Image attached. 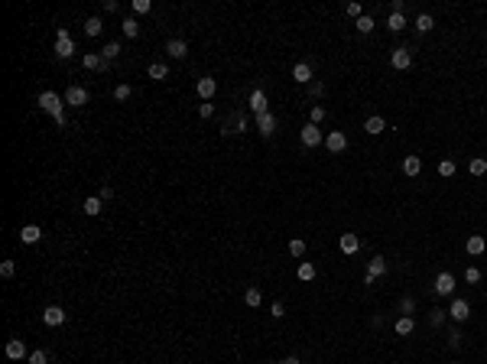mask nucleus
Instances as JSON below:
<instances>
[{
    "mask_svg": "<svg viewBox=\"0 0 487 364\" xmlns=\"http://www.w3.org/2000/svg\"><path fill=\"white\" fill-rule=\"evenodd\" d=\"M39 107H43V111H49L52 117H56V124L62 127V124H65V111H62V98L56 91H43L39 94Z\"/></svg>",
    "mask_w": 487,
    "mask_h": 364,
    "instance_id": "obj_1",
    "label": "nucleus"
},
{
    "mask_svg": "<svg viewBox=\"0 0 487 364\" xmlns=\"http://www.w3.org/2000/svg\"><path fill=\"white\" fill-rule=\"evenodd\" d=\"M72 52H75L72 33H68L65 26H59V30H56V56H59V59H72Z\"/></svg>",
    "mask_w": 487,
    "mask_h": 364,
    "instance_id": "obj_2",
    "label": "nucleus"
},
{
    "mask_svg": "<svg viewBox=\"0 0 487 364\" xmlns=\"http://www.w3.org/2000/svg\"><path fill=\"white\" fill-rule=\"evenodd\" d=\"M81 65L91 68V72H107V65H111V62H107L104 56H98V52H85V56H81Z\"/></svg>",
    "mask_w": 487,
    "mask_h": 364,
    "instance_id": "obj_3",
    "label": "nucleus"
},
{
    "mask_svg": "<svg viewBox=\"0 0 487 364\" xmlns=\"http://www.w3.org/2000/svg\"><path fill=\"white\" fill-rule=\"evenodd\" d=\"M65 104H72V107H81V104H88V91L81 85H72L65 91Z\"/></svg>",
    "mask_w": 487,
    "mask_h": 364,
    "instance_id": "obj_4",
    "label": "nucleus"
},
{
    "mask_svg": "<svg viewBox=\"0 0 487 364\" xmlns=\"http://www.w3.org/2000/svg\"><path fill=\"white\" fill-rule=\"evenodd\" d=\"M435 293L438 296H451V293H455V277H451V273H438L435 277Z\"/></svg>",
    "mask_w": 487,
    "mask_h": 364,
    "instance_id": "obj_5",
    "label": "nucleus"
},
{
    "mask_svg": "<svg viewBox=\"0 0 487 364\" xmlns=\"http://www.w3.org/2000/svg\"><path fill=\"white\" fill-rule=\"evenodd\" d=\"M195 91H198V98H202V101H211V98H215V91H218V81L215 78H198Z\"/></svg>",
    "mask_w": 487,
    "mask_h": 364,
    "instance_id": "obj_6",
    "label": "nucleus"
},
{
    "mask_svg": "<svg viewBox=\"0 0 487 364\" xmlns=\"http://www.w3.org/2000/svg\"><path fill=\"white\" fill-rule=\"evenodd\" d=\"M299 137H302V143H305V147H318V143L325 140V137H321V130L315 127V124H305V127H302V134H299Z\"/></svg>",
    "mask_w": 487,
    "mask_h": 364,
    "instance_id": "obj_7",
    "label": "nucleus"
},
{
    "mask_svg": "<svg viewBox=\"0 0 487 364\" xmlns=\"http://www.w3.org/2000/svg\"><path fill=\"white\" fill-rule=\"evenodd\" d=\"M390 62H393V68H409V65H413V52H409L406 46H400V49H393Z\"/></svg>",
    "mask_w": 487,
    "mask_h": 364,
    "instance_id": "obj_8",
    "label": "nucleus"
},
{
    "mask_svg": "<svg viewBox=\"0 0 487 364\" xmlns=\"http://www.w3.org/2000/svg\"><path fill=\"white\" fill-rule=\"evenodd\" d=\"M325 147H328V150H332V153H341V150H345V147H348V137H345V134H341V130H332V134H328V137H325Z\"/></svg>",
    "mask_w": 487,
    "mask_h": 364,
    "instance_id": "obj_9",
    "label": "nucleus"
},
{
    "mask_svg": "<svg viewBox=\"0 0 487 364\" xmlns=\"http://www.w3.org/2000/svg\"><path fill=\"white\" fill-rule=\"evenodd\" d=\"M7 358H10V361H23V358H26L23 338H10V341H7Z\"/></svg>",
    "mask_w": 487,
    "mask_h": 364,
    "instance_id": "obj_10",
    "label": "nucleus"
},
{
    "mask_svg": "<svg viewBox=\"0 0 487 364\" xmlns=\"http://www.w3.org/2000/svg\"><path fill=\"white\" fill-rule=\"evenodd\" d=\"M448 315L455 322H468V315H471V306L464 303V299H455V303H451V309H448Z\"/></svg>",
    "mask_w": 487,
    "mask_h": 364,
    "instance_id": "obj_11",
    "label": "nucleus"
},
{
    "mask_svg": "<svg viewBox=\"0 0 487 364\" xmlns=\"http://www.w3.org/2000/svg\"><path fill=\"white\" fill-rule=\"evenodd\" d=\"M43 322H46V325H62V322H65V309H59V306H46Z\"/></svg>",
    "mask_w": 487,
    "mask_h": 364,
    "instance_id": "obj_12",
    "label": "nucleus"
},
{
    "mask_svg": "<svg viewBox=\"0 0 487 364\" xmlns=\"http://www.w3.org/2000/svg\"><path fill=\"white\" fill-rule=\"evenodd\" d=\"M257 130H260L263 137H270L273 130H276V117H273L270 111H266V114H257Z\"/></svg>",
    "mask_w": 487,
    "mask_h": 364,
    "instance_id": "obj_13",
    "label": "nucleus"
},
{
    "mask_svg": "<svg viewBox=\"0 0 487 364\" xmlns=\"http://www.w3.org/2000/svg\"><path fill=\"white\" fill-rule=\"evenodd\" d=\"M250 111H253V117H257V114H266V94L260 91V88H253V94H250Z\"/></svg>",
    "mask_w": 487,
    "mask_h": 364,
    "instance_id": "obj_14",
    "label": "nucleus"
},
{
    "mask_svg": "<svg viewBox=\"0 0 487 364\" xmlns=\"http://www.w3.org/2000/svg\"><path fill=\"white\" fill-rule=\"evenodd\" d=\"M166 52L173 59H182V56H189V46H185V39H169V43H166Z\"/></svg>",
    "mask_w": 487,
    "mask_h": 364,
    "instance_id": "obj_15",
    "label": "nucleus"
},
{
    "mask_svg": "<svg viewBox=\"0 0 487 364\" xmlns=\"http://www.w3.org/2000/svg\"><path fill=\"white\" fill-rule=\"evenodd\" d=\"M364 130L370 137H377V134H383V130H387V120L380 117V114H374V117H367V124H364Z\"/></svg>",
    "mask_w": 487,
    "mask_h": 364,
    "instance_id": "obj_16",
    "label": "nucleus"
},
{
    "mask_svg": "<svg viewBox=\"0 0 487 364\" xmlns=\"http://www.w3.org/2000/svg\"><path fill=\"white\" fill-rule=\"evenodd\" d=\"M341 251H345V254H358L361 251V237L358 234H341Z\"/></svg>",
    "mask_w": 487,
    "mask_h": 364,
    "instance_id": "obj_17",
    "label": "nucleus"
},
{
    "mask_svg": "<svg viewBox=\"0 0 487 364\" xmlns=\"http://www.w3.org/2000/svg\"><path fill=\"white\" fill-rule=\"evenodd\" d=\"M39 237H43V231H39L36 224H26V228L20 231V241H23V244H36Z\"/></svg>",
    "mask_w": 487,
    "mask_h": 364,
    "instance_id": "obj_18",
    "label": "nucleus"
},
{
    "mask_svg": "<svg viewBox=\"0 0 487 364\" xmlns=\"http://www.w3.org/2000/svg\"><path fill=\"white\" fill-rule=\"evenodd\" d=\"M403 173H406V176H419L422 173V160H419V156H406V160H403Z\"/></svg>",
    "mask_w": 487,
    "mask_h": 364,
    "instance_id": "obj_19",
    "label": "nucleus"
},
{
    "mask_svg": "<svg viewBox=\"0 0 487 364\" xmlns=\"http://www.w3.org/2000/svg\"><path fill=\"white\" fill-rule=\"evenodd\" d=\"M464 247H468V254H471V257H477V254H484L487 241H484L481 234H471V237H468V244H464Z\"/></svg>",
    "mask_w": 487,
    "mask_h": 364,
    "instance_id": "obj_20",
    "label": "nucleus"
},
{
    "mask_svg": "<svg viewBox=\"0 0 487 364\" xmlns=\"http://www.w3.org/2000/svg\"><path fill=\"white\" fill-rule=\"evenodd\" d=\"M292 78H296L299 85H308V81H312V68H308L305 62H299V65L292 68Z\"/></svg>",
    "mask_w": 487,
    "mask_h": 364,
    "instance_id": "obj_21",
    "label": "nucleus"
},
{
    "mask_svg": "<svg viewBox=\"0 0 487 364\" xmlns=\"http://www.w3.org/2000/svg\"><path fill=\"white\" fill-rule=\"evenodd\" d=\"M146 72H149V78H153V81H163L169 75V68H166V62H149Z\"/></svg>",
    "mask_w": 487,
    "mask_h": 364,
    "instance_id": "obj_22",
    "label": "nucleus"
},
{
    "mask_svg": "<svg viewBox=\"0 0 487 364\" xmlns=\"http://www.w3.org/2000/svg\"><path fill=\"white\" fill-rule=\"evenodd\" d=\"M101 208H104V198H85V205H81V211L85 215H101Z\"/></svg>",
    "mask_w": 487,
    "mask_h": 364,
    "instance_id": "obj_23",
    "label": "nucleus"
},
{
    "mask_svg": "<svg viewBox=\"0 0 487 364\" xmlns=\"http://www.w3.org/2000/svg\"><path fill=\"white\" fill-rule=\"evenodd\" d=\"M413 328H416L413 315H400L396 319V335H413Z\"/></svg>",
    "mask_w": 487,
    "mask_h": 364,
    "instance_id": "obj_24",
    "label": "nucleus"
},
{
    "mask_svg": "<svg viewBox=\"0 0 487 364\" xmlns=\"http://www.w3.org/2000/svg\"><path fill=\"white\" fill-rule=\"evenodd\" d=\"M367 273H370V277H383V273H387V260H383V257H374V260H370V264H367Z\"/></svg>",
    "mask_w": 487,
    "mask_h": 364,
    "instance_id": "obj_25",
    "label": "nucleus"
},
{
    "mask_svg": "<svg viewBox=\"0 0 487 364\" xmlns=\"http://www.w3.org/2000/svg\"><path fill=\"white\" fill-rule=\"evenodd\" d=\"M101 30H104V23H101L98 17H88L85 20V36H101Z\"/></svg>",
    "mask_w": 487,
    "mask_h": 364,
    "instance_id": "obj_26",
    "label": "nucleus"
},
{
    "mask_svg": "<svg viewBox=\"0 0 487 364\" xmlns=\"http://www.w3.org/2000/svg\"><path fill=\"white\" fill-rule=\"evenodd\" d=\"M244 303H247V306H253V309H257L260 303H263V293H260V290H257V286H250V290H247V293H244Z\"/></svg>",
    "mask_w": 487,
    "mask_h": 364,
    "instance_id": "obj_27",
    "label": "nucleus"
},
{
    "mask_svg": "<svg viewBox=\"0 0 487 364\" xmlns=\"http://www.w3.org/2000/svg\"><path fill=\"white\" fill-rule=\"evenodd\" d=\"M432 26H435V20H432L429 13H419V17H416V33H429Z\"/></svg>",
    "mask_w": 487,
    "mask_h": 364,
    "instance_id": "obj_28",
    "label": "nucleus"
},
{
    "mask_svg": "<svg viewBox=\"0 0 487 364\" xmlns=\"http://www.w3.org/2000/svg\"><path fill=\"white\" fill-rule=\"evenodd\" d=\"M387 26L393 33H400V30H406V17H403V13H390V20H387Z\"/></svg>",
    "mask_w": 487,
    "mask_h": 364,
    "instance_id": "obj_29",
    "label": "nucleus"
},
{
    "mask_svg": "<svg viewBox=\"0 0 487 364\" xmlns=\"http://www.w3.org/2000/svg\"><path fill=\"white\" fill-rule=\"evenodd\" d=\"M123 36H130V39H136V36H140V23H136L133 17H127V20H123Z\"/></svg>",
    "mask_w": 487,
    "mask_h": 364,
    "instance_id": "obj_30",
    "label": "nucleus"
},
{
    "mask_svg": "<svg viewBox=\"0 0 487 364\" xmlns=\"http://www.w3.org/2000/svg\"><path fill=\"white\" fill-rule=\"evenodd\" d=\"M299 280H302V283H308V280H315V267L308 264V260H302V264H299Z\"/></svg>",
    "mask_w": 487,
    "mask_h": 364,
    "instance_id": "obj_31",
    "label": "nucleus"
},
{
    "mask_svg": "<svg viewBox=\"0 0 487 364\" xmlns=\"http://www.w3.org/2000/svg\"><path fill=\"white\" fill-rule=\"evenodd\" d=\"M471 176H484L487 173V160H484V156H477V160H471Z\"/></svg>",
    "mask_w": 487,
    "mask_h": 364,
    "instance_id": "obj_32",
    "label": "nucleus"
},
{
    "mask_svg": "<svg viewBox=\"0 0 487 364\" xmlns=\"http://www.w3.org/2000/svg\"><path fill=\"white\" fill-rule=\"evenodd\" d=\"M438 176L451 179V176H455V160H442V163H438Z\"/></svg>",
    "mask_w": 487,
    "mask_h": 364,
    "instance_id": "obj_33",
    "label": "nucleus"
},
{
    "mask_svg": "<svg viewBox=\"0 0 487 364\" xmlns=\"http://www.w3.org/2000/svg\"><path fill=\"white\" fill-rule=\"evenodd\" d=\"M289 254H292V257H302V254H305V241H302V237H292V241H289Z\"/></svg>",
    "mask_w": 487,
    "mask_h": 364,
    "instance_id": "obj_34",
    "label": "nucleus"
},
{
    "mask_svg": "<svg viewBox=\"0 0 487 364\" xmlns=\"http://www.w3.org/2000/svg\"><path fill=\"white\" fill-rule=\"evenodd\" d=\"M101 56H104L107 62H111V59H117V56H120V43H107V46H104V52H101Z\"/></svg>",
    "mask_w": 487,
    "mask_h": 364,
    "instance_id": "obj_35",
    "label": "nucleus"
},
{
    "mask_svg": "<svg viewBox=\"0 0 487 364\" xmlns=\"http://www.w3.org/2000/svg\"><path fill=\"white\" fill-rule=\"evenodd\" d=\"M348 17H354V20L364 17V7H361V0H351V4H348Z\"/></svg>",
    "mask_w": 487,
    "mask_h": 364,
    "instance_id": "obj_36",
    "label": "nucleus"
},
{
    "mask_svg": "<svg viewBox=\"0 0 487 364\" xmlns=\"http://www.w3.org/2000/svg\"><path fill=\"white\" fill-rule=\"evenodd\" d=\"M49 361V354H46V348H36V351L30 354V364H46Z\"/></svg>",
    "mask_w": 487,
    "mask_h": 364,
    "instance_id": "obj_37",
    "label": "nucleus"
},
{
    "mask_svg": "<svg viewBox=\"0 0 487 364\" xmlns=\"http://www.w3.org/2000/svg\"><path fill=\"white\" fill-rule=\"evenodd\" d=\"M13 273H17V264H13V260H4V264H0V277H7V280H10Z\"/></svg>",
    "mask_w": 487,
    "mask_h": 364,
    "instance_id": "obj_38",
    "label": "nucleus"
},
{
    "mask_svg": "<svg viewBox=\"0 0 487 364\" xmlns=\"http://www.w3.org/2000/svg\"><path fill=\"white\" fill-rule=\"evenodd\" d=\"M370 30H374V20H370V17H361L358 20V33H364V36H367Z\"/></svg>",
    "mask_w": 487,
    "mask_h": 364,
    "instance_id": "obj_39",
    "label": "nucleus"
},
{
    "mask_svg": "<svg viewBox=\"0 0 487 364\" xmlns=\"http://www.w3.org/2000/svg\"><path fill=\"white\" fill-rule=\"evenodd\" d=\"M130 94H133V91H130V85H117V88H114V98H117V101H127Z\"/></svg>",
    "mask_w": 487,
    "mask_h": 364,
    "instance_id": "obj_40",
    "label": "nucleus"
},
{
    "mask_svg": "<svg viewBox=\"0 0 487 364\" xmlns=\"http://www.w3.org/2000/svg\"><path fill=\"white\" fill-rule=\"evenodd\" d=\"M464 280H468V283H481V270H477V267H468V270H464Z\"/></svg>",
    "mask_w": 487,
    "mask_h": 364,
    "instance_id": "obj_41",
    "label": "nucleus"
},
{
    "mask_svg": "<svg viewBox=\"0 0 487 364\" xmlns=\"http://www.w3.org/2000/svg\"><path fill=\"white\" fill-rule=\"evenodd\" d=\"M318 120H325V107L315 104V107H312V124H315V127H318Z\"/></svg>",
    "mask_w": 487,
    "mask_h": 364,
    "instance_id": "obj_42",
    "label": "nucleus"
},
{
    "mask_svg": "<svg viewBox=\"0 0 487 364\" xmlns=\"http://www.w3.org/2000/svg\"><path fill=\"white\" fill-rule=\"evenodd\" d=\"M198 114H202V117H211V114H215V104H208V101H202V104H198Z\"/></svg>",
    "mask_w": 487,
    "mask_h": 364,
    "instance_id": "obj_43",
    "label": "nucleus"
},
{
    "mask_svg": "<svg viewBox=\"0 0 487 364\" xmlns=\"http://www.w3.org/2000/svg\"><path fill=\"white\" fill-rule=\"evenodd\" d=\"M133 13H149V0H133Z\"/></svg>",
    "mask_w": 487,
    "mask_h": 364,
    "instance_id": "obj_44",
    "label": "nucleus"
},
{
    "mask_svg": "<svg viewBox=\"0 0 487 364\" xmlns=\"http://www.w3.org/2000/svg\"><path fill=\"white\" fill-rule=\"evenodd\" d=\"M429 322H432V325H442V322H445V312H442V309H435V312L429 315Z\"/></svg>",
    "mask_w": 487,
    "mask_h": 364,
    "instance_id": "obj_45",
    "label": "nucleus"
},
{
    "mask_svg": "<svg viewBox=\"0 0 487 364\" xmlns=\"http://www.w3.org/2000/svg\"><path fill=\"white\" fill-rule=\"evenodd\" d=\"M400 309H403V315H413L416 303H413V299H403V303H400Z\"/></svg>",
    "mask_w": 487,
    "mask_h": 364,
    "instance_id": "obj_46",
    "label": "nucleus"
},
{
    "mask_svg": "<svg viewBox=\"0 0 487 364\" xmlns=\"http://www.w3.org/2000/svg\"><path fill=\"white\" fill-rule=\"evenodd\" d=\"M270 312H273V319H283V312H286V309H283V303H273V309H270Z\"/></svg>",
    "mask_w": 487,
    "mask_h": 364,
    "instance_id": "obj_47",
    "label": "nucleus"
},
{
    "mask_svg": "<svg viewBox=\"0 0 487 364\" xmlns=\"http://www.w3.org/2000/svg\"><path fill=\"white\" fill-rule=\"evenodd\" d=\"M448 345L458 348V345H461V335H458V332H448Z\"/></svg>",
    "mask_w": 487,
    "mask_h": 364,
    "instance_id": "obj_48",
    "label": "nucleus"
},
{
    "mask_svg": "<svg viewBox=\"0 0 487 364\" xmlns=\"http://www.w3.org/2000/svg\"><path fill=\"white\" fill-rule=\"evenodd\" d=\"M286 364H302V361H299V358H296V354H292V358H286Z\"/></svg>",
    "mask_w": 487,
    "mask_h": 364,
    "instance_id": "obj_49",
    "label": "nucleus"
},
{
    "mask_svg": "<svg viewBox=\"0 0 487 364\" xmlns=\"http://www.w3.org/2000/svg\"><path fill=\"white\" fill-rule=\"evenodd\" d=\"M279 364H286V361H279Z\"/></svg>",
    "mask_w": 487,
    "mask_h": 364,
    "instance_id": "obj_50",
    "label": "nucleus"
}]
</instances>
